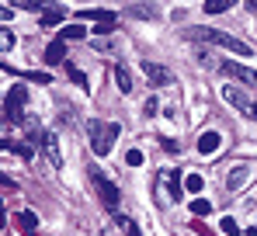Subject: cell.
Returning a JSON list of instances; mask_svg holds the SVG:
<instances>
[{"label":"cell","mask_w":257,"mask_h":236,"mask_svg":"<svg viewBox=\"0 0 257 236\" xmlns=\"http://www.w3.org/2000/svg\"><path fill=\"white\" fill-rule=\"evenodd\" d=\"M202 188H205L202 174H184V191H188V195H198Z\"/></svg>","instance_id":"cell-19"},{"label":"cell","mask_w":257,"mask_h":236,"mask_svg":"<svg viewBox=\"0 0 257 236\" xmlns=\"http://www.w3.org/2000/svg\"><path fill=\"white\" fill-rule=\"evenodd\" d=\"M247 181H250V167H243V163H240V167H233V170H229V177H226V184H229L233 191H236V188H243Z\"/></svg>","instance_id":"cell-12"},{"label":"cell","mask_w":257,"mask_h":236,"mask_svg":"<svg viewBox=\"0 0 257 236\" xmlns=\"http://www.w3.org/2000/svg\"><path fill=\"white\" fill-rule=\"evenodd\" d=\"M222 73L236 77L240 83H247V87H257V70L243 66V63H236V59H226V63H222Z\"/></svg>","instance_id":"cell-7"},{"label":"cell","mask_w":257,"mask_h":236,"mask_svg":"<svg viewBox=\"0 0 257 236\" xmlns=\"http://www.w3.org/2000/svg\"><path fill=\"white\" fill-rule=\"evenodd\" d=\"M143 73L150 77L153 87H171V83H174L171 70H167V66H160V63H150V59H143Z\"/></svg>","instance_id":"cell-6"},{"label":"cell","mask_w":257,"mask_h":236,"mask_svg":"<svg viewBox=\"0 0 257 236\" xmlns=\"http://www.w3.org/2000/svg\"><path fill=\"white\" fill-rule=\"evenodd\" d=\"M115 83H118V90H122V94H132V73H128L125 63H118V66H115Z\"/></svg>","instance_id":"cell-15"},{"label":"cell","mask_w":257,"mask_h":236,"mask_svg":"<svg viewBox=\"0 0 257 236\" xmlns=\"http://www.w3.org/2000/svg\"><path fill=\"white\" fill-rule=\"evenodd\" d=\"M80 21H97V25H108V21H118L111 11H101V7H90V11H80Z\"/></svg>","instance_id":"cell-13"},{"label":"cell","mask_w":257,"mask_h":236,"mask_svg":"<svg viewBox=\"0 0 257 236\" xmlns=\"http://www.w3.org/2000/svg\"><path fill=\"white\" fill-rule=\"evenodd\" d=\"M39 143L45 146V153H49V160H52V167L59 170L63 167V153H59V143H56V136H35Z\"/></svg>","instance_id":"cell-11"},{"label":"cell","mask_w":257,"mask_h":236,"mask_svg":"<svg viewBox=\"0 0 257 236\" xmlns=\"http://www.w3.org/2000/svg\"><path fill=\"white\" fill-rule=\"evenodd\" d=\"M14 18V7H0V21H11Z\"/></svg>","instance_id":"cell-29"},{"label":"cell","mask_w":257,"mask_h":236,"mask_svg":"<svg viewBox=\"0 0 257 236\" xmlns=\"http://www.w3.org/2000/svg\"><path fill=\"white\" fill-rule=\"evenodd\" d=\"M14 32H7V28H0V52H11L14 49Z\"/></svg>","instance_id":"cell-22"},{"label":"cell","mask_w":257,"mask_h":236,"mask_svg":"<svg viewBox=\"0 0 257 236\" xmlns=\"http://www.w3.org/2000/svg\"><path fill=\"white\" fill-rule=\"evenodd\" d=\"M0 150H7V153H14V157H21V160H32V146L28 143H7V139H0Z\"/></svg>","instance_id":"cell-16"},{"label":"cell","mask_w":257,"mask_h":236,"mask_svg":"<svg viewBox=\"0 0 257 236\" xmlns=\"http://www.w3.org/2000/svg\"><path fill=\"white\" fill-rule=\"evenodd\" d=\"M219 146H222V136H219V132H202V136H198V153H202V157H212Z\"/></svg>","instance_id":"cell-9"},{"label":"cell","mask_w":257,"mask_h":236,"mask_svg":"<svg viewBox=\"0 0 257 236\" xmlns=\"http://www.w3.org/2000/svg\"><path fill=\"white\" fill-rule=\"evenodd\" d=\"M143 111H146V115H157V97H150V101H146V108H143Z\"/></svg>","instance_id":"cell-28"},{"label":"cell","mask_w":257,"mask_h":236,"mask_svg":"<svg viewBox=\"0 0 257 236\" xmlns=\"http://www.w3.org/2000/svg\"><path fill=\"white\" fill-rule=\"evenodd\" d=\"M143 160H146V157H143V150H128V153H125L128 167H143Z\"/></svg>","instance_id":"cell-26"},{"label":"cell","mask_w":257,"mask_h":236,"mask_svg":"<svg viewBox=\"0 0 257 236\" xmlns=\"http://www.w3.org/2000/svg\"><path fill=\"white\" fill-rule=\"evenodd\" d=\"M118 132H122L118 122H97V118H90V122H87V136H90L94 157H108L111 146H115V139H118Z\"/></svg>","instance_id":"cell-1"},{"label":"cell","mask_w":257,"mask_h":236,"mask_svg":"<svg viewBox=\"0 0 257 236\" xmlns=\"http://www.w3.org/2000/svg\"><path fill=\"white\" fill-rule=\"evenodd\" d=\"M84 35H87L84 25H66V28L59 32V39H63V42H77V39H84Z\"/></svg>","instance_id":"cell-18"},{"label":"cell","mask_w":257,"mask_h":236,"mask_svg":"<svg viewBox=\"0 0 257 236\" xmlns=\"http://www.w3.org/2000/svg\"><path fill=\"white\" fill-rule=\"evenodd\" d=\"M66 73H70V80H73V83H80V87L87 90V77H84V70H80V66H73V63H66Z\"/></svg>","instance_id":"cell-21"},{"label":"cell","mask_w":257,"mask_h":236,"mask_svg":"<svg viewBox=\"0 0 257 236\" xmlns=\"http://www.w3.org/2000/svg\"><path fill=\"white\" fill-rule=\"evenodd\" d=\"M45 63H49V66L66 63V42H63V39H52V42H49V49H45Z\"/></svg>","instance_id":"cell-10"},{"label":"cell","mask_w":257,"mask_h":236,"mask_svg":"<svg viewBox=\"0 0 257 236\" xmlns=\"http://www.w3.org/2000/svg\"><path fill=\"white\" fill-rule=\"evenodd\" d=\"M222 97H226L240 115H247V118H254V122H257V101H250L240 87H226V90H222Z\"/></svg>","instance_id":"cell-5"},{"label":"cell","mask_w":257,"mask_h":236,"mask_svg":"<svg viewBox=\"0 0 257 236\" xmlns=\"http://www.w3.org/2000/svg\"><path fill=\"white\" fill-rule=\"evenodd\" d=\"M63 18H66V11H63V7H49V11H42V25H45V28L63 25Z\"/></svg>","instance_id":"cell-17"},{"label":"cell","mask_w":257,"mask_h":236,"mask_svg":"<svg viewBox=\"0 0 257 236\" xmlns=\"http://www.w3.org/2000/svg\"><path fill=\"white\" fill-rule=\"evenodd\" d=\"M25 77L35 80V83H49V77H45V73H25Z\"/></svg>","instance_id":"cell-30"},{"label":"cell","mask_w":257,"mask_h":236,"mask_svg":"<svg viewBox=\"0 0 257 236\" xmlns=\"http://www.w3.org/2000/svg\"><path fill=\"white\" fill-rule=\"evenodd\" d=\"M90 181H94V188H97V195H101V205H104L108 212H115V208H118V188L101 174V167H90Z\"/></svg>","instance_id":"cell-3"},{"label":"cell","mask_w":257,"mask_h":236,"mask_svg":"<svg viewBox=\"0 0 257 236\" xmlns=\"http://www.w3.org/2000/svg\"><path fill=\"white\" fill-rule=\"evenodd\" d=\"M191 39H202V42H212V45H222V49H229V52H236V56H250V45L243 39H233V35H226V32H212V28H191Z\"/></svg>","instance_id":"cell-2"},{"label":"cell","mask_w":257,"mask_h":236,"mask_svg":"<svg viewBox=\"0 0 257 236\" xmlns=\"http://www.w3.org/2000/svg\"><path fill=\"white\" fill-rule=\"evenodd\" d=\"M0 184H4V188H14V181H11V177H4V174H0Z\"/></svg>","instance_id":"cell-31"},{"label":"cell","mask_w":257,"mask_h":236,"mask_svg":"<svg viewBox=\"0 0 257 236\" xmlns=\"http://www.w3.org/2000/svg\"><path fill=\"white\" fill-rule=\"evenodd\" d=\"M219 226H222V233H226V236H240V229H236V222H233V219H222Z\"/></svg>","instance_id":"cell-27"},{"label":"cell","mask_w":257,"mask_h":236,"mask_svg":"<svg viewBox=\"0 0 257 236\" xmlns=\"http://www.w3.org/2000/svg\"><path fill=\"white\" fill-rule=\"evenodd\" d=\"M115 222H118V226H122V229H125V236H143V233H139V226H136V222H132V219H125V215H118V219H115Z\"/></svg>","instance_id":"cell-23"},{"label":"cell","mask_w":257,"mask_h":236,"mask_svg":"<svg viewBox=\"0 0 257 236\" xmlns=\"http://www.w3.org/2000/svg\"><path fill=\"white\" fill-rule=\"evenodd\" d=\"M167 195H171V201H181V198H184V188H181V170H167Z\"/></svg>","instance_id":"cell-14"},{"label":"cell","mask_w":257,"mask_h":236,"mask_svg":"<svg viewBox=\"0 0 257 236\" xmlns=\"http://www.w3.org/2000/svg\"><path fill=\"white\" fill-rule=\"evenodd\" d=\"M247 236H257V229H247Z\"/></svg>","instance_id":"cell-32"},{"label":"cell","mask_w":257,"mask_h":236,"mask_svg":"<svg viewBox=\"0 0 257 236\" xmlns=\"http://www.w3.org/2000/svg\"><path fill=\"white\" fill-rule=\"evenodd\" d=\"M14 11H42V0H14Z\"/></svg>","instance_id":"cell-24"},{"label":"cell","mask_w":257,"mask_h":236,"mask_svg":"<svg viewBox=\"0 0 257 236\" xmlns=\"http://www.w3.org/2000/svg\"><path fill=\"white\" fill-rule=\"evenodd\" d=\"M191 212H195V215H209V212H212V205H209L205 198H195V201H191Z\"/></svg>","instance_id":"cell-25"},{"label":"cell","mask_w":257,"mask_h":236,"mask_svg":"<svg viewBox=\"0 0 257 236\" xmlns=\"http://www.w3.org/2000/svg\"><path fill=\"white\" fill-rule=\"evenodd\" d=\"M14 222H18V229L25 236H39V215H35L32 208H21V212L14 215Z\"/></svg>","instance_id":"cell-8"},{"label":"cell","mask_w":257,"mask_h":236,"mask_svg":"<svg viewBox=\"0 0 257 236\" xmlns=\"http://www.w3.org/2000/svg\"><path fill=\"white\" fill-rule=\"evenodd\" d=\"M229 4L233 0H205V14H222V11H229Z\"/></svg>","instance_id":"cell-20"},{"label":"cell","mask_w":257,"mask_h":236,"mask_svg":"<svg viewBox=\"0 0 257 236\" xmlns=\"http://www.w3.org/2000/svg\"><path fill=\"white\" fill-rule=\"evenodd\" d=\"M25 104H28V90H25V87H11V94H7V101H4V111L11 115V122L25 125Z\"/></svg>","instance_id":"cell-4"}]
</instances>
